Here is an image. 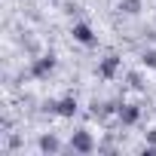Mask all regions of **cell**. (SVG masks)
<instances>
[{
	"mask_svg": "<svg viewBox=\"0 0 156 156\" xmlns=\"http://www.w3.org/2000/svg\"><path fill=\"white\" fill-rule=\"evenodd\" d=\"M95 138H92V132H86V129H80V132H73L70 135V150L73 153H80V156H89V153H95Z\"/></svg>",
	"mask_w": 156,
	"mask_h": 156,
	"instance_id": "6da1fadb",
	"label": "cell"
},
{
	"mask_svg": "<svg viewBox=\"0 0 156 156\" xmlns=\"http://www.w3.org/2000/svg\"><path fill=\"white\" fill-rule=\"evenodd\" d=\"M52 70H55V55H52V52L37 55V58L31 61V76H34V80H46Z\"/></svg>",
	"mask_w": 156,
	"mask_h": 156,
	"instance_id": "7a4b0ae2",
	"label": "cell"
},
{
	"mask_svg": "<svg viewBox=\"0 0 156 156\" xmlns=\"http://www.w3.org/2000/svg\"><path fill=\"white\" fill-rule=\"evenodd\" d=\"M52 113H58V116H64V119H70L76 110H80V104H76V98L73 95H67V98H58V101H49L46 104Z\"/></svg>",
	"mask_w": 156,
	"mask_h": 156,
	"instance_id": "3957f363",
	"label": "cell"
},
{
	"mask_svg": "<svg viewBox=\"0 0 156 156\" xmlns=\"http://www.w3.org/2000/svg\"><path fill=\"white\" fill-rule=\"evenodd\" d=\"M70 34H73V40H76V43H83V46H95V43H98L95 31H92V28H89L86 22H73Z\"/></svg>",
	"mask_w": 156,
	"mask_h": 156,
	"instance_id": "277c9868",
	"label": "cell"
},
{
	"mask_svg": "<svg viewBox=\"0 0 156 156\" xmlns=\"http://www.w3.org/2000/svg\"><path fill=\"white\" fill-rule=\"evenodd\" d=\"M119 55H104L101 61H98V76L101 80H113V76L119 73Z\"/></svg>",
	"mask_w": 156,
	"mask_h": 156,
	"instance_id": "5b68a950",
	"label": "cell"
},
{
	"mask_svg": "<svg viewBox=\"0 0 156 156\" xmlns=\"http://www.w3.org/2000/svg\"><path fill=\"white\" fill-rule=\"evenodd\" d=\"M116 116H119L122 126H135L141 119V107L138 104H122V107H116Z\"/></svg>",
	"mask_w": 156,
	"mask_h": 156,
	"instance_id": "8992f818",
	"label": "cell"
},
{
	"mask_svg": "<svg viewBox=\"0 0 156 156\" xmlns=\"http://www.w3.org/2000/svg\"><path fill=\"white\" fill-rule=\"evenodd\" d=\"M37 147H40V153H61V141L55 135H40Z\"/></svg>",
	"mask_w": 156,
	"mask_h": 156,
	"instance_id": "52a82bcc",
	"label": "cell"
},
{
	"mask_svg": "<svg viewBox=\"0 0 156 156\" xmlns=\"http://www.w3.org/2000/svg\"><path fill=\"white\" fill-rule=\"evenodd\" d=\"M119 12H126V16H138V12H141V0H119Z\"/></svg>",
	"mask_w": 156,
	"mask_h": 156,
	"instance_id": "ba28073f",
	"label": "cell"
},
{
	"mask_svg": "<svg viewBox=\"0 0 156 156\" xmlns=\"http://www.w3.org/2000/svg\"><path fill=\"white\" fill-rule=\"evenodd\" d=\"M141 61H144V67H150V70H156V49H147V52L141 55Z\"/></svg>",
	"mask_w": 156,
	"mask_h": 156,
	"instance_id": "9c48e42d",
	"label": "cell"
},
{
	"mask_svg": "<svg viewBox=\"0 0 156 156\" xmlns=\"http://www.w3.org/2000/svg\"><path fill=\"white\" fill-rule=\"evenodd\" d=\"M129 83H132V89H144V83H141L138 73H129Z\"/></svg>",
	"mask_w": 156,
	"mask_h": 156,
	"instance_id": "30bf717a",
	"label": "cell"
},
{
	"mask_svg": "<svg viewBox=\"0 0 156 156\" xmlns=\"http://www.w3.org/2000/svg\"><path fill=\"white\" fill-rule=\"evenodd\" d=\"M147 141H150V144H156V129H153V132L147 135Z\"/></svg>",
	"mask_w": 156,
	"mask_h": 156,
	"instance_id": "8fae6325",
	"label": "cell"
}]
</instances>
